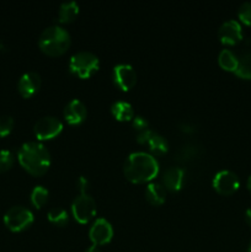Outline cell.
<instances>
[{
	"mask_svg": "<svg viewBox=\"0 0 251 252\" xmlns=\"http://www.w3.org/2000/svg\"><path fill=\"white\" fill-rule=\"evenodd\" d=\"M17 159L20 165L33 176H42L51 166V153L38 142L22 144L17 153Z\"/></svg>",
	"mask_w": 251,
	"mask_h": 252,
	"instance_id": "6da1fadb",
	"label": "cell"
},
{
	"mask_svg": "<svg viewBox=\"0 0 251 252\" xmlns=\"http://www.w3.org/2000/svg\"><path fill=\"white\" fill-rule=\"evenodd\" d=\"M126 177L133 184L152 181L159 174V164L153 155L144 152L132 153L125 164Z\"/></svg>",
	"mask_w": 251,
	"mask_h": 252,
	"instance_id": "7a4b0ae2",
	"label": "cell"
},
{
	"mask_svg": "<svg viewBox=\"0 0 251 252\" xmlns=\"http://www.w3.org/2000/svg\"><path fill=\"white\" fill-rule=\"evenodd\" d=\"M70 34L61 26H49L41 33L38 46L48 56H61L70 47Z\"/></svg>",
	"mask_w": 251,
	"mask_h": 252,
	"instance_id": "3957f363",
	"label": "cell"
},
{
	"mask_svg": "<svg viewBox=\"0 0 251 252\" xmlns=\"http://www.w3.org/2000/svg\"><path fill=\"white\" fill-rule=\"evenodd\" d=\"M100 68V61L91 52H78L69 61V70L81 79H88Z\"/></svg>",
	"mask_w": 251,
	"mask_h": 252,
	"instance_id": "277c9868",
	"label": "cell"
},
{
	"mask_svg": "<svg viewBox=\"0 0 251 252\" xmlns=\"http://www.w3.org/2000/svg\"><path fill=\"white\" fill-rule=\"evenodd\" d=\"M4 223L9 230L19 233L33 223V213L25 207L15 206L5 213Z\"/></svg>",
	"mask_w": 251,
	"mask_h": 252,
	"instance_id": "5b68a950",
	"label": "cell"
},
{
	"mask_svg": "<svg viewBox=\"0 0 251 252\" xmlns=\"http://www.w3.org/2000/svg\"><path fill=\"white\" fill-rule=\"evenodd\" d=\"M71 212L78 223L86 224L95 217L96 203L88 193H80V196L76 197L71 204Z\"/></svg>",
	"mask_w": 251,
	"mask_h": 252,
	"instance_id": "8992f818",
	"label": "cell"
},
{
	"mask_svg": "<svg viewBox=\"0 0 251 252\" xmlns=\"http://www.w3.org/2000/svg\"><path fill=\"white\" fill-rule=\"evenodd\" d=\"M63 130V123L56 117H47L39 118L33 127L34 135L38 140H49L53 139Z\"/></svg>",
	"mask_w": 251,
	"mask_h": 252,
	"instance_id": "52a82bcc",
	"label": "cell"
},
{
	"mask_svg": "<svg viewBox=\"0 0 251 252\" xmlns=\"http://www.w3.org/2000/svg\"><path fill=\"white\" fill-rule=\"evenodd\" d=\"M240 182L238 176L230 170H221L217 172L213 179V187L218 193L223 196H230L238 191Z\"/></svg>",
	"mask_w": 251,
	"mask_h": 252,
	"instance_id": "ba28073f",
	"label": "cell"
},
{
	"mask_svg": "<svg viewBox=\"0 0 251 252\" xmlns=\"http://www.w3.org/2000/svg\"><path fill=\"white\" fill-rule=\"evenodd\" d=\"M113 83L122 91H128L137 83V73L129 64H118L113 68Z\"/></svg>",
	"mask_w": 251,
	"mask_h": 252,
	"instance_id": "9c48e42d",
	"label": "cell"
},
{
	"mask_svg": "<svg viewBox=\"0 0 251 252\" xmlns=\"http://www.w3.org/2000/svg\"><path fill=\"white\" fill-rule=\"evenodd\" d=\"M89 236H90V240L93 241V245H106L112 240L113 228L110 221H107L106 219H96V221L90 228Z\"/></svg>",
	"mask_w": 251,
	"mask_h": 252,
	"instance_id": "30bf717a",
	"label": "cell"
},
{
	"mask_svg": "<svg viewBox=\"0 0 251 252\" xmlns=\"http://www.w3.org/2000/svg\"><path fill=\"white\" fill-rule=\"evenodd\" d=\"M219 39L223 44L233 46V44L239 43L243 39V29L241 25L235 20H228L221 26L219 27L218 31Z\"/></svg>",
	"mask_w": 251,
	"mask_h": 252,
	"instance_id": "8fae6325",
	"label": "cell"
},
{
	"mask_svg": "<svg viewBox=\"0 0 251 252\" xmlns=\"http://www.w3.org/2000/svg\"><path fill=\"white\" fill-rule=\"evenodd\" d=\"M39 88H41V76L36 71L25 73L17 84L20 95L25 98L32 97L39 90Z\"/></svg>",
	"mask_w": 251,
	"mask_h": 252,
	"instance_id": "7c38bea8",
	"label": "cell"
},
{
	"mask_svg": "<svg viewBox=\"0 0 251 252\" xmlns=\"http://www.w3.org/2000/svg\"><path fill=\"white\" fill-rule=\"evenodd\" d=\"M88 111L80 100H71L64 108V118L69 125H80L86 120Z\"/></svg>",
	"mask_w": 251,
	"mask_h": 252,
	"instance_id": "4fadbf2b",
	"label": "cell"
},
{
	"mask_svg": "<svg viewBox=\"0 0 251 252\" xmlns=\"http://www.w3.org/2000/svg\"><path fill=\"white\" fill-rule=\"evenodd\" d=\"M165 189L171 192H177L182 189L185 182V170L181 167H169L162 176Z\"/></svg>",
	"mask_w": 251,
	"mask_h": 252,
	"instance_id": "5bb4252c",
	"label": "cell"
},
{
	"mask_svg": "<svg viewBox=\"0 0 251 252\" xmlns=\"http://www.w3.org/2000/svg\"><path fill=\"white\" fill-rule=\"evenodd\" d=\"M145 198L153 206H160L166 199V189L164 185L152 182L148 185L145 189Z\"/></svg>",
	"mask_w": 251,
	"mask_h": 252,
	"instance_id": "9a60e30c",
	"label": "cell"
},
{
	"mask_svg": "<svg viewBox=\"0 0 251 252\" xmlns=\"http://www.w3.org/2000/svg\"><path fill=\"white\" fill-rule=\"evenodd\" d=\"M111 112H112L113 117L121 122H126V121H132L134 117V111L130 103L126 102V101H117L111 106Z\"/></svg>",
	"mask_w": 251,
	"mask_h": 252,
	"instance_id": "2e32d148",
	"label": "cell"
},
{
	"mask_svg": "<svg viewBox=\"0 0 251 252\" xmlns=\"http://www.w3.org/2000/svg\"><path fill=\"white\" fill-rule=\"evenodd\" d=\"M79 14V5L75 1L63 2L59 7L58 20L62 24H68L71 22Z\"/></svg>",
	"mask_w": 251,
	"mask_h": 252,
	"instance_id": "e0dca14e",
	"label": "cell"
},
{
	"mask_svg": "<svg viewBox=\"0 0 251 252\" xmlns=\"http://www.w3.org/2000/svg\"><path fill=\"white\" fill-rule=\"evenodd\" d=\"M218 63L220 68H223L226 71H234L235 73L236 68H238L239 58L230 51V49H223L219 53Z\"/></svg>",
	"mask_w": 251,
	"mask_h": 252,
	"instance_id": "ac0fdd59",
	"label": "cell"
},
{
	"mask_svg": "<svg viewBox=\"0 0 251 252\" xmlns=\"http://www.w3.org/2000/svg\"><path fill=\"white\" fill-rule=\"evenodd\" d=\"M147 144L149 145L150 152L154 155H157V157L159 155H164L167 152V149H169V143H167V140L160 134H157V133H153V135L148 140Z\"/></svg>",
	"mask_w": 251,
	"mask_h": 252,
	"instance_id": "d6986e66",
	"label": "cell"
},
{
	"mask_svg": "<svg viewBox=\"0 0 251 252\" xmlns=\"http://www.w3.org/2000/svg\"><path fill=\"white\" fill-rule=\"evenodd\" d=\"M235 75L241 79L251 80V53H245L240 57L238 68L235 70Z\"/></svg>",
	"mask_w": 251,
	"mask_h": 252,
	"instance_id": "ffe728a7",
	"label": "cell"
},
{
	"mask_svg": "<svg viewBox=\"0 0 251 252\" xmlns=\"http://www.w3.org/2000/svg\"><path fill=\"white\" fill-rule=\"evenodd\" d=\"M47 217H48V220L51 223L56 224L58 226H65L69 221V216L65 209L59 208V207H54V208L49 209Z\"/></svg>",
	"mask_w": 251,
	"mask_h": 252,
	"instance_id": "44dd1931",
	"label": "cell"
},
{
	"mask_svg": "<svg viewBox=\"0 0 251 252\" xmlns=\"http://www.w3.org/2000/svg\"><path fill=\"white\" fill-rule=\"evenodd\" d=\"M48 189L43 186H36L31 192V202L36 208H42L48 201Z\"/></svg>",
	"mask_w": 251,
	"mask_h": 252,
	"instance_id": "7402d4cb",
	"label": "cell"
},
{
	"mask_svg": "<svg viewBox=\"0 0 251 252\" xmlns=\"http://www.w3.org/2000/svg\"><path fill=\"white\" fill-rule=\"evenodd\" d=\"M198 153L199 148L196 144H187L179 150V153H177V159L181 160V161H186V160L197 157Z\"/></svg>",
	"mask_w": 251,
	"mask_h": 252,
	"instance_id": "603a6c76",
	"label": "cell"
},
{
	"mask_svg": "<svg viewBox=\"0 0 251 252\" xmlns=\"http://www.w3.org/2000/svg\"><path fill=\"white\" fill-rule=\"evenodd\" d=\"M14 161V154L10 150H0V172H5L11 169Z\"/></svg>",
	"mask_w": 251,
	"mask_h": 252,
	"instance_id": "cb8c5ba5",
	"label": "cell"
},
{
	"mask_svg": "<svg viewBox=\"0 0 251 252\" xmlns=\"http://www.w3.org/2000/svg\"><path fill=\"white\" fill-rule=\"evenodd\" d=\"M238 16L244 25L251 26V1H245L240 5L238 10Z\"/></svg>",
	"mask_w": 251,
	"mask_h": 252,
	"instance_id": "d4e9b609",
	"label": "cell"
},
{
	"mask_svg": "<svg viewBox=\"0 0 251 252\" xmlns=\"http://www.w3.org/2000/svg\"><path fill=\"white\" fill-rule=\"evenodd\" d=\"M14 128V118L11 116H0V137H6Z\"/></svg>",
	"mask_w": 251,
	"mask_h": 252,
	"instance_id": "484cf974",
	"label": "cell"
},
{
	"mask_svg": "<svg viewBox=\"0 0 251 252\" xmlns=\"http://www.w3.org/2000/svg\"><path fill=\"white\" fill-rule=\"evenodd\" d=\"M132 125L133 128H134L135 130H138V132L149 129V122H148L144 117H142V116H134L132 120Z\"/></svg>",
	"mask_w": 251,
	"mask_h": 252,
	"instance_id": "4316f807",
	"label": "cell"
},
{
	"mask_svg": "<svg viewBox=\"0 0 251 252\" xmlns=\"http://www.w3.org/2000/svg\"><path fill=\"white\" fill-rule=\"evenodd\" d=\"M153 130L150 129H145V130H142V132L138 133L137 135V142L139 143V144H147L148 140L150 139V137L153 135Z\"/></svg>",
	"mask_w": 251,
	"mask_h": 252,
	"instance_id": "83f0119b",
	"label": "cell"
},
{
	"mask_svg": "<svg viewBox=\"0 0 251 252\" xmlns=\"http://www.w3.org/2000/svg\"><path fill=\"white\" fill-rule=\"evenodd\" d=\"M78 186H79V189H80L81 193H86V189H88V186H89V181L86 177L84 176H80L78 179Z\"/></svg>",
	"mask_w": 251,
	"mask_h": 252,
	"instance_id": "f1b7e54d",
	"label": "cell"
},
{
	"mask_svg": "<svg viewBox=\"0 0 251 252\" xmlns=\"http://www.w3.org/2000/svg\"><path fill=\"white\" fill-rule=\"evenodd\" d=\"M180 129L185 133H193L196 130V128H194V126L188 125V123H184V125L180 126Z\"/></svg>",
	"mask_w": 251,
	"mask_h": 252,
	"instance_id": "f546056e",
	"label": "cell"
},
{
	"mask_svg": "<svg viewBox=\"0 0 251 252\" xmlns=\"http://www.w3.org/2000/svg\"><path fill=\"white\" fill-rule=\"evenodd\" d=\"M245 219H246V223L251 226V208H249L245 213Z\"/></svg>",
	"mask_w": 251,
	"mask_h": 252,
	"instance_id": "4dcf8cb0",
	"label": "cell"
},
{
	"mask_svg": "<svg viewBox=\"0 0 251 252\" xmlns=\"http://www.w3.org/2000/svg\"><path fill=\"white\" fill-rule=\"evenodd\" d=\"M85 252H101V250L97 245H91Z\"/></svg>",
	"mask_w": 251,
	"mask_h": 252,
	"instance_id": "1f68e13d",
	"label": "cell"
},
{
	"mask_svg": "<svg viewBox=\"0 0 251 252\" xmlns=\"http://www.w3.org/2000/svg\"><path fill=\"white\" fill-rule=\"evenodd\" d=\"M248 189L251 192V175L249 176V179H248Z\"/></svg>",
	"mask_w": 251,
	"mask_h": 252,
	"instance_id": "d6a6232c",
	"label": "cell"
},
{
	"mask_svg": "<svg viewBox=\"0 0 251 252\" xmlns=\"http://www.w3.org/2000/svg\"><path fill=\"white\" fill-rule=\"evenodd\" d=\"M249 252H251V244H250V246H249Z\"/></svg>",
	"mask_w": 251,
	"mask_h": 252,
	"instance_id": "836d02e7",
	"label": "cell"
}]
</instances>
